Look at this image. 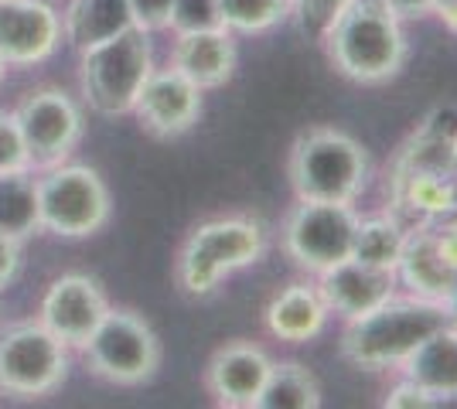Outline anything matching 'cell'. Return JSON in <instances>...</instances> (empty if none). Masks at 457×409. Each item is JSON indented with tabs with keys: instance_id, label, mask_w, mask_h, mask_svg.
<instances>
[{
	"instance_id": "6da1fadb",
	"label": "cell",
	"mask_w": 457,
	"mask_h": 409,
	"mask_svg": "<svg viewBox=\"0 0 457 409\" xmlns=\"http://www.w3.org/2000/svg\"><path fill=\"white\" fill-rule=\"evenodd\" d=\"M321 41L335 72L359 86L393 82L410 59L403 20L382 0H352Z\"/></svg>"
},
{
	"instance_id": "7a4b0ae2",
	"label": "cell",
	"mask_w": 457,
	"mask_h": 409,
	"mask_svg": "<svg viewBox=\"0 0 457 409\" xmlns=\"http://www.w3.org/2000/svg\"><path fill=\"white\" fill-rule=\"evenodd\" d=\"M444 324H447V307L440 300H423L396 290L379 307L345 321L342 355L345 362L365 372L400 369L417 351V345H423Z\"/></svg>"
},
{
	"instance_id": "3957f363",
	"label": "cell",
	"mask_w": 457,
	"mask_h": 409,
	"mask_svg": "<svg viewBox=\"0 0 457 409\" xmlns=\"http://www.w3.org/2000/svg\"><path fill=\"white\" fill-rule=\"evenodd\" d=\"M287 177L301 201L355 205L372 177V157L352 134L335 127H314L294 140Z\"/></svg>"
},
{
	"instance_id": "277c9868",
	"label": "cell",
	"mask_w": 457,
	"mask_h": 409,
	"mask_svg": "<svg viewBox=\"0 0 457 409\" xmlns=\"http://www.w3.org/2000/svg\"><path fill=\"white\" fill-rule=\"evenodd\" d=\"M267 225L249 215L198 222L178 253V287L188 297H209L232 273L256 266L267 256Z\"/></svg>"
},
{
	"instance_id": "5b68a950",
	"label": "cell",
	"mask_w": 457,
	"mask_h": 409,
	"mask_svg": "<svg viewBox=\"0 0 457 409\" xmlns=\"http://www.w3.org/2000/svg\"><path fill=\"white\" fill-rule=\"evenodd\" d=\"M79 86L86 106L99 117H127L144 82L154 72V41L140 28H127L123 35L79 52Z\"/></svg>"
},
{
	"instance_id": "8992f818",
	"label": "cell",
	"mask_w": 457,
	"mask_h": 409,
	"mask_svg": "<svg viewBox=\"0 0 457 409\" xmlns=\"http://www.w3.org/2000/svg\"><path fill=\"white\" fill-rule=\"evenodd\" d=\"M82 351L96 379L123 389L151 382L164 362V348L154 324L134 307H110Z\"/></svg>"
},
{
	"instance_id": "52a82bcc",
	"label": "cell",
	"mask_w": 457,
	"mask_h": 409,
	"mask_svg": "<svg viewBox=\"0 0 457 409\" xmlns=\"http://www.w3.org/2000/svg\"><path fill=\"white\" fill-rule=\"evenodd\" d=\"M41 233L58 239H89L113 218V195L103 175L86 164H58L35 181Z\"/></svg>"
},
{
	"instance_id": "ba28073f",
	"label": "cell",
	"mask_w": 457,
	"mask_h": 409,
	"mask_svg": "<svg viewBox=\"0 0 457 409\" xmlns=\"http://www.w3.org/2000/svg\"><path fill=\"white\" fill-rule=\"evenodd\" d=\"M69 379V345L41 321L0 331V392L14 399H45Z\"/></svg>"
},
{
	"instance_id": "9c48e42d",
	"label": "cell",
	"mask_w": 457,
	"mask_h": 409,
	"mask_svg": "<svg viewBox=\"0 0 457 409\" xmlns=\"http://www.w3.org/2000/svg\"><path fill=\"white\" fill-rule=\"evenodd\" d=\"M355 205L345 201H301L284 218V253L307 273H324L352 256L355 229H359Z\"/></svg>"
},
{
	"instance_id": "30bf717a",
	"label": "cell",
	"mask_w": 457,
	"mask_h": 409,
	"mask_svg": "<svg viewBox=\"0 0 457 409\" xmlns=\"http://www.w3.org/2000/svg\"><path fill=\"white\" fill-rule=\"evenodd\" d=\"M24 147L31 157V168H58L76 154L79 140L86 134V119L79 102L65 89L45 86L35 89L14 106Z\"/></svg>"
},
{
	"instance_id": "8fae6325",
	"label": "cell",
	"mask_w": 457,
	"mask_h": 409,
	"mask_svg": "<svg viewBox=\"0 0 457 409\" xmlns=\"http://www.w3.org/2000/svg\"><path fill=\"white\" fill-rule=\"evenodd\" d=\"M110 311L103 283L89 273H62L41 297V324L69 348H82Z\"/></svg>"
},
{
	"instance_id": "7c38bea8",
	"label": "cell",
	"mask_w": 457,
	"mask_h": 409,
	"mask_svg": "<svg viewBox=\"0 0 457 409\" xmlns=\"http://www.w3.org/2000/svg\"><path fill=\"white\" fill-rule=\"evenodd\" d=\"M202 89L181 76L178 69H154L151 78L144 82L140 96L134 102V117L140 130H147L157 140H174L185 136L202 117Z\"/></svg>"
},
{
	"instance_id": "4fadbf2b",
	"label": "cell",
	"mask_w": 457,
	"mask_h": 409,
	"mask_svg": "<svg viewBox=\"0 0 457 409\" xmlns=\"http://www.w3.org/2000/svg\"><path fill=\"white\" fill-rule=\"evenodd\" d=\"M62 45V14L48 0H0V55L7 65H41Z\"/></svg>"
},
{
	"instance_id": "5bb4252c",
	"label": "cell",
	"mask_w": 457,
	"mask_h": 409,
	"mask_svg": "<svg viewBox=\"0 0 457 409\" xmlns=\"http://www.w3.org/2000/svg\"><path fill=\"white\" fill-rule=\"evenodd\" d=\"M270 365H273V358L260 345H253V341H226L209 358L205 386H209L219 406L253 409V399L260 396L263 382H267Z\"/></svg>"
},
{
	"instance_id": "9a60e30c",
	"label": "cell",
	"mask_w": 457,
	"mask_h": 409,
	"mask_svg": "<svg viewBox=\"0 0 457 409\" xmlns=\"http://www.w3.org/2000/svg\"><path fill=\"white\" fill-rule=\"evenodd\" d=\"M318 290H321L328 311L352 321L359 314L379 307L382 300H389L400 290V283H396V273L365 266V263L348 256L338 266L318 273Z\"/></svg>"
},
{
	"instance_id": "2e32d148",
	"label": "cell",
	"mask_w": 457,
	"mask_h": 409,
	"mask_svg": "<svg viewBox=\"0 0 457 409\" xmlns=\"http://www.w3.org/2000/svg\"><path fill=\"white\" fill-rule=\"evenodd\" d=\"M389 209L403 225H430L457 212L454 175L437 171H389Z\"/></svg>"
},
{
	"instance_id": "e0dca14e",
	"label": "cell",
	"mask_w": 457,
	"mask_h": 409,
	"mask_svg": "<svg viewBox=\"0 0 457 409\" xmlns=\"http://www.w3.org/2000/svg\"><path fill=\"white\" fill-rule=\"evenodd\" d=\"M239 52L228 28H212V31H188L174 35L171 69L188 76L202 93L222 89L228 78L236 76Z\"/></svg>"
},
{
	"instance_id": "ac0fdd59",
	"label": "cell",
	"mask_w": 457,
	"mask_h": 409,
	"mask_svg": "<svg viewBox=\"0 0 457 409\" xmlns=\"http://www.w3.org/2000/svg\"><path fill=\"white\" fill-rule=\"evenodd\" d=\"M457 270L444 263L437 249V239L430 225H410L406 242H403L400 263H396V283L413 297L423 300H447V293L454 287Z\"/></svg>"
},
{
	"instance_id": "d6986e66",
	"label": "cell",
	"mask_w": 457,
	"mask_h": 409,
	"mask_svg": "<svg viewBox=\"0 0 457 409\" xmlns=\"http://www.w3.org/2000/svg\"><path fill=\"white\" fill-rule=\"evenodd\" d=\"M267 331L287 345H307L328 328V304L318 283H290L267 304Z\"/></svg>"
},
{
	"instance_id": "ffe728a7",
	"label": "cell",
	"mask_w": 457,
	"mask_h": 409,
	"mask_svg": "<svg viewBox=\"0 0 457 409\" xmlns=\"http://www.w3.org/2000/svg\"><path fill=\"white\" fill-rule=\"evenodd\" d=\"M457 168V110L440 106L400 147L393 171H437L454 175Z\"/></svg>"
},
{
	"instance_id": "44dd1931",
	"label": "cell",
	"mask_w": 457,
	"mask_h": 409,
	"mask_svg": "<svg viewBox=\"0 0 457 409\" xmlns=\"http://www.w3.org/2000/svg\"><path fill=\"white\" fill-rule=\"evenodd\" d=\"M400 372L406 379H413L420 389H427L434 396L437 406L444 396L457 392V328L444 324L430 334L423 345H417V351L400 365Z\"/></svg>"
},
{
	"instance_id": "7402d4cb",
	"label": "cell",
	"mask_w": 457,
	"mask_h": 409,
	"mask_svg": "<svg viewBox=\"0 0 457 409\" xmlns=\"http://www.w3.org/2000/svg\"><path fill=\"white\" fill-rule=\"evenodd\" d=\"M127 28H134L127 0H72L62 14V38L76 52L116 38Z\"/></svg>"
},
{
	"instance_id": "603a6c76",
	"label": "cell",
	"mask_w": 457,
	"mask_h": 409,
	"mask_svg": "<svg viewBox=\"0 0 457 409\" xmlns=\"http://www.w3.org/2000/svg\"><path fill=\"white\" fill-rule=\"evenodd\" d=\"M321 406V382L301 362H273L253 409H318Z\"/></svg>"
},
{
	"instance_id": "cb8c5ba5",
	"label": "cell",
	"mask_w": 457,
	"mask_h": 409,
	"mask_svg": "<svg viewBox=\"0 0 457 409\" xmlns=\"http://www.w3.org/2000/svg\"><path fill=\"white\" fill-rule=\"evenodd\" d=\"M403 242H406V225L396 215H372L359 218L355 242H352V259H359L365 266L396 273Z\"/></svg>"
},
{
	"instance_id": "d4e9b609",
	"label": "cell",
	"mask_w": 457,
	"mask_h": 409,
	"mask_svg": "<svg viewBox=\"0 0 457 409\" xmlns=\"http://www.w3.org/2000/svg\"><path fill=\"white\" fill-rule=\"evenodd\" d=\"M35 233H41L35 181L28 177V171L0 177V235H11V239L24 242Z\"/></svg>"
},
{
	"instance_id": "484cf974",
	"label": "cell",
	"mask_w": 457,
	"mask_h": 409,
	"mask_svg": "<svg viewBox=\"0 0 457 409\" xmlns=\"http://www.w3.org/2000/svg\"><path fill=\"white\" fill-rule=\"evenodd\" d=\"M219 14L232 35H263L294 18V0H219Z\"/></svg>"
},
{
	"instance_id": "4316f807",
	"label": "cell",
	"mask_w": 457,
	"mask_h": 409,
	"mask_svg": "<svg viewBox=\"0 0 457 409\" xmlns=\"http://www.w3.org/2000/svg\"><path fill=\"white\" fill-rule=\"evenodd\" d=\"M212 28H226L219 14V0H174L168 31L174 35H188V31H212Z\"/></svg>"
},
{
	"instance_id": "83f0119b",
	"label": "cell",
	"mask_w": 457,
	"mask_h": 409,
	"mask_svg": "<svg viewBox=\"0 0 457 409\" xmlns=\"http://www.w3.org/2000/svg\"><path fill=\"white\" fill-rule=\"evenodd\" d=\"M31 171V157L24 147V136H21L18 117L14 110H0V177L7 175H24Z\"/></svg>"
},
{
	"instance_id": "f1b7e54d",
	"label": "cell",
	"mask_w": 457,
	"mask_h": 409,
	"mask_svg": "<svg viewBox=\"0 0 457 409\" xmlns=\"http://www.w3.org/2000/svg\"><path fill=\"white\" fill-rule=\"evenodd\" d=\"M348 4L352 0H294V18H297L304 35L321 41Z\"/></svg>"
},
{
	"instance_id": "f546056e",
	"label": "cell",
	"mask_w": 457,
	"mask_h": 409,
	"mask_svg": "<svg viewBox=\"0 0 457 409\" xmlns=\"http://www.w3.org/2000/svg\"><path fill=\"white\" fill-rule=\"evenodd\" d=\"M130 4V18L134 28L140 31H168V18H171V4L174 0H127Z\"/></svg>"
},
{
	"instance_id": "4dcf8cb0",
	"label": "cell",
	"mask_w": 457,
	"mask_h": 409,
	"mask_svg": "<svg viewBox=\"0 0 457 409\" xmlns=\"http://www.w3.org/2000/svg\"><path fill=\"white\" fill-rule=\"evenodd\" d=\"M386 406L389 409H434V396L427 389H420L413 379L403 375L400 382L386 392Z\"/></svg>"
},
{
	"instance_id": "1f68e13d",
	"label": "cell",
	"mask_w": 457,
	"mask_h": 409,
	"mask_svg": "<svg viewBox=\"0 0 457 409\" xmlns=\"http://www.w3.org/2000/svg\"><path fill=\"white\" fill-rule=\"evenodd\" d=\"M430 229H434V239H437V249L444 256V263L457 270V212L444 215L440 222H430Z\"/></svg>"
},
{
	"instance_id": "d6a6232c",
	"label": "cell",
	"mask_w": 457,
	"mask_h": 409,
	"mask_svg": "<svg viewBox=\"0 0 457 409\" xmlns=\"http://www.w3.org/2000/svg\"><path fill=\"white\" fill-rule=\"evenodd\" d=\"M21 270V242L11 235H0V290H7L14 283Z\"/></svg>"
},
{
	"instance_id": "836d02e7",
	"label": "cell",
	"mask_w": 457,
	"mask_h": 409,
	"mask_svg": "<svg viewBox=\"0 0 457 409\" xmlns=\"http://www.w3.org/2000/svg\"><path fill=\"white\" fill-rule=\"evenodd\" d=\"M400 20H420L434 11V0H382Z\"/></svg>"
},
{
	"instance_id": "e575fe53",
	"label": "cell",
	"mask_w": 457,
	"mask_h": 409,
	"mask_svg": "<svg viewBox=\"0 0 457 409\" xmlns=\"http://www.w3.org/2000/svg\"><path fill=\"white\" fill-rule=\"evenodd\" d=\"M444 307H447V324L457 328V280H454V287H451V293H447V300H444Z\"/></svg>"
},
{
	"instance_id": "d590c367",
	"label": "cell",
	"mask_w": 457,
	"mask_h": 409,
	"mask_svg": "<svg viewBox=\"0 0 457 409\" xmlns=\"http://www.w3.org/2000/svg\"><path fill=\"white\" fill-rule=\"evenodd\" d=\"M440 20H444V28L451 31V35H457V7H451V11H444V14H437Z\"/></svg>"
},
{
	"instance_id": "8d00e7d4",
	"label": "cell",
	"mask_w": 457,
	"mask_h": 409,
	"mask_svg": "<svg viewBox=\"0 0 457 409\" xmlns=\"http://www.w3.org/2000/svg\"><path fill=\"white\" fill-rule=\"evenodd\" d=\"M4 72H7V61H4V55H0V78H4Z\"/></svg>"
}]
</instances>
